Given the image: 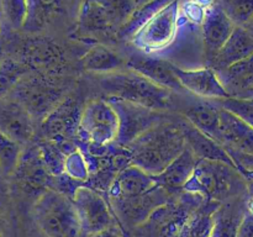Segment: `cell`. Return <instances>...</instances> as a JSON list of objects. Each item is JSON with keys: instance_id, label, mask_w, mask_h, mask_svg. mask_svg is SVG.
I'll return each mask as SVG.
<instances>
[{"instance_id": "cell-1", "label": "cell", "mask_w": 253, "mask_h": 237, "mask_svg": "<svg viewBox=\"0 0 253 237\" xmlns=\"http://www.w3.org/2000/svg\"><path fill=\"white\" fill-rule=\"evenodd\" d=\"M187 141L177 118H169L151 128L126 146L133 165L151 175L166 169L187 148Z\"/></svg>"}, {"instance_id": "cell-2", "label": "cell", "mask_w": 253, "mask_h": 237, "mask_svg": "<svg viewBox=\"0 0 253 237\" xmlns=\"http://www.w3.org/2000/svg\"><path fill=\"white\" fill-rule=\"evenodd\" d=\"M99 85L106 98L121 99L160 111H167L172 106V91L131 69L103 74Z\"/></svg>"}, {"instance_id": "cell-3", "label": "cell", "mask_w": 253, "mask_h": 237, "mask_svg": "<svg viewBox=\"0 0 253 237\" xmlns=\"http://www.w3.org/2000/svg\"><path fill=\"white\" fill-rule=\"evenodd\" d=\"M246 179L232 165L219 160L199 159L184 192L224 202L246 190Z\"/></svg>"}, {"instance_id": "cell-4", "label": "cell", "mask_w": 253, "mask_h": 237, "mask_svg": "<svg viewBox=\"0 0 253 237\" xmlns=\"http://www.w3.org/2000/svg\"><path fill=\"white\" fill-rule=\"evenodd\" d=\"M34 217L47 237H84L73 200L54 189L37 198Z\"/></svg>"}, {"instance_id": "cell-5", "label": "cell", "mask_w": 253, "mask_h": 237, "mask_svg": "<svg viewBox=\"0 0 253 237\" xmlns=\"http://www.w3.org/2000/svg\"><path fill=\"white\" fill-rule=\"evenodd\" d=\"M11 95L40 122L66 98L64 89L57 85L52 77L35 72H30L20 80Z\"/></svg>"}, {"instance_id": "cell-6", "label": "cell", "mask_w": 253, "mask_h": 237, "mask_svg": "<svg viewBox=\"0 0 253 237\" xmlns=\"http://www.w3.org/2000/svg\"><path fill=\"white\" fill-rule=\"evenodd\" d=\"M119 136V116L108 99H93L84 105L78 141L96 146H109Z\"/></svg>"}, {"instance_id": "cell-7", "label": "cell", "mask_w": 253, "mask_h": 237, "mask_svg": "<svg viewBox=\"0 0 253 237\" xmlns=\"http://www.w3.org/2000/svg\"><path fill=\"white\" fill-rule=\"evenodd\" d=\"M114 106L119 116V136L116 145L126 147L151 128L169 120L167 111L155 110L116 98H105Z\"/></svg>"}, {"instance_id": "cell-8", "label": "cell", "mask_w": 253, "mask_h": 237, "mask_svg": "<svg viewBox=\"0 0 253 237\" xmlns=\"http://www.w3.org/2000/svg\"><path fill=\"white\" fill-rule=\"evenodd\" d=\"M84 237L116 226L115 215L105 195L98 190L82 185L73 198Z\"/></svg>"}, {"instance_id": "cell-9", "label": "cell", "mask_w": 253, "mask_h": 237, "mask_svg": "<svg viewBox=\"0 0 253 237\" xmlns=\"http://www.w3.org/2000/svg\"><path fill=\"white\" fill-rule=\"evenodd\" d=\"M84 106L72 96H66L56 109L40 122L41 140L76 142Z\"/></svg>"}, {"instance_id": "cell-10", "label": "cell", "mask_w": 253, "mask_h": 237, "mask_svg": "<svg viewBox=\"0 0 253 237\" xmlns=\"http://www.w3.org/2000/svg\"><path fill=\"white\" fill-rule=\"evenodd\" d=\"M179 0H174L161 10L148 24L132 39V42L142 51L151 53L167 47L177 32Z\"/></svg>"}, {"instance_id": "cell-11", "label": "cell", "mask_w": 253, "mask_h": 237, "mask_svg": "<svg viewBox=\"0 0 253 237\" xmlns=\"http://www.w3.org/2000/svg\"><path fill=\"white\" fill-rule=\"evenodd\" d=\"M12 175L27 195L37 198L46 190L52 189L53 184V175L47 169L37 143L22 150L21 157Z\"/></svg>"}, {"instance_id": "cell-12", "label": "cell", "mask_w": 253, "mask_h": 237, "mask_svg": "<svg viewBox=\"0 0 253 237\" xmlns=\"http://www.w3.org/2000/svg\"><path fill=\"white\" fill-rule=\"evenodd\" d=\"M126 67L146 77L162 88L175 91V93L185 91L175 74V66L167 59L155 57L148 53H135L127 59Z\"/></svg>"}, {"instance_id": "cell-13", "label": "cell", "mask_w": 253, "mask_h": 237, "mask_svg": "<svg viewBox=\"0 0 253 237\" xmlns=\"http://www.w3.org/2000/svg\"><path fill=\"white\" fill-rule=\"evenodd\" d=\"M22 62L35 73L53 77L64 64L62 49L48 39H32L22 49Z\"/></svg>"}, {"instance_id": "cell-14", "label": "cell", "mask_w": 253, "mask_h": 237, "mask_svg": "<svg viewBox=\"0 0 253 237\" xmlns=\"http://www.w3.org/2000/svg\"><path fill=\"white\" fill-rule=\"evenodd\" d=\"M174 71L185 91H189L204 100H217L230 96L220 80L217 72L211 67L182 69L175 66Z\"/></svg>"}, {"instance_id": "cell-15", "label": "cell", "mask_w": 253, "mask_h": 237, "mask_svg": "<svg viewBox=\"0 0 253 237\" xmlns=\"http://www.w3.org/2000/svg\"><path fill=\"white\" fill-rule=\"evenodd\" d=\"M0 131L21 146L35 136V118L20 103L11 99L0 104Z\"/></svg>"}, {"instance_id": "cell-16", "label": "cell", "mask_w": 253, "mask_h": 237, "mask_svg": "<svg viewBox=\"0 0 253 237\" xmlns=\"http://www.w3.org/2000/svg\"><path fill=\"white\" fill-rule=\"evenodd\" d=\"M236 25L224 11L221 5H211L203 15V41L205 51L211 59L222 48L234 32Z\"/></svg>"}, {"instance_id": "cell-17", "label": "cell", "mask_w": 253, "mask_h": 237, "mask_svg": "<svg viewBox=\"0 0 253 237\" xmlns=\"http://www.w3.org/2000/svg\"><path fill=\"white\" fill-rule=\"evenodd\" d=\"M157 185L158 183L156 182L153 175L148 174L137 165L131 164L124 168L115 178L108 193V200L110 201L140 197L151 192Z\"/></svg>"}, {"instance_id": "cell-18", "label": "cell", "mask_w": 253, "mask_h": 237, "mask_svg": "<svg viewBox=\"0 0 253 237\" xmlns=\"http://www.w3.org/2000/svg\"><path fill=\"white\" fill-rule=\"evenodd\" d=\"M180 128L185 136L187 146L193 151L198 159H210V160H219V162L227 163L236 168L234 160L230 157L226 148L219 143L217 141L212 140L211 137L203 133L202 131L198 130L195 126H193L184 116L178 118ZM237 169V168H236Z\"/></svg>"}, {"instance_id": "cell-19", "label": "cell", "mask_w": 253, "mask_h": 237, "mask_svg": "<svg viewBox=\"0 0 253 237\" xmlns=\"http://www.w3.org/2000/svg\"><path fill=\"white\" fill-rule=\"evenodd\" d=\"M220 133L224 147L253 155V127L225 109H220Z\"/></svg>"}, {"instance_id": "cell-20", "label": "cell", "mask_w": 253, "mask_h": 237, "mask_svg": "<svg viewBox=\"0 0 253 237\" xmlns=\"http://www.w3.org/2000/svg\"><path fill=\"white\" fill-rule=\"evenodd\" d=\"M198 160L199 159L193 151L187 147L182 155L178 156L163 172L153 175V178L158 184L165 187L173 194H177L178 192L184 189L185 184L192 178Z\"/></svg>"}, {"instance_id": "cell-21", "label": "cell", "mask_w": 253, "mask_h": 237, "mask_svg": "<svg viewBox=\"0 0 253 237\" xmlns=\"http://www.w3.org/2000/svg\"><path fill=\"white\" fill-rule=\"evenodd\" d=\"M251 54H253V34L245 26H236L226 43L214 57L212 68L221 71Z\"/></svg>"}, {"instance_id": "cell-22", "label": "cell", "mask_w": 253, "mask_h": 237, "mask_svg": "<svg viewBox=\"0 0 253 237\" xmlns=\"http://www.w3.org/2000/svg\"><path fill=\"white\" fill-rule=\"evenodd\" d=\"M247 212V201L240 197L221 202L214 214L211 237H236Z\"/></svg>"}, {"instance_id": "cell-23", "label": "cell", "mask_w": 253, "mask_h": 237, "mask_svg": "<svg viewBox=\"0 0 253 237\" xmlns=\"http://www.w3.org/2000/svg\"><path fill=\"white\" fill-rule=\"evenodd\" d=\"M78 30L90 36H109L114 31L118 34L119 29L110 15L95 0H84L79 10Z\"/></svg>"}, {"instance_id": "cell-24", "label": "cell", "mask_w": 253, "mask_h": 237, "mask_svg": "<svg viewBox=\"0 0 253 237\" xmlns=\"http://www.w3.org/2000/svg\"><path fill=\"white\" fill-rule=\"evenodd\" d=\"M183 116L193 126L211 137L212 140L221 143L220 133V109L210 100H203L188 106Z\"/></svg>"}, {"instance_id": "cell-25", "label": "cell", "mask_w": 253, "mask_h": 237, "mask_svg": "<svg viewBox=\"0 0 253 237\" xmlns=\"http://www.w3.org/2000/svg\"><path fill=\"white\" fill-rule=\"evenodd\" d=\"M216 72L230 96L241 95L253 88V54Z\"/></svg>"}, {"instance_id": "cell-26", "label": "cell", "mask_w": 253, "mask_h": 237, "mask_svg": "<svg viewBox=\"0 0 253 237\" xmlns=\"http://www.w3.org/2000/svg\"><path fill=\"white\" fill-rule=\"evenodd\" d=\"M81 64L85 71L98 74H109L123 71L126 62L118 53L104 44H95L81 58Z\"/></svg>"}, {"instance_id": "cell-27", "label": "cell", "mask_w": 253, "mask_h": 237, "mask_svg": "<svg viewBox=\"0 0 253 237\" xmlns=\"http://www.w3.org/2000/svg\"><path fill=\"white\" fill-rule=\"evenodd\" d=\"M174 0H150L142 5H138L137 9L133 11L130 19L118 30V39L124 41H132L133 37L141 31L146 24L151 21L161 10L165 9L167 5L173 2Z\"/></svg>"}, {"instance_id": "cell-28", "label": "cell", "mask_w": 253, "mask_h": 237, "mask_svg": "<svg viewBox=\"0 0 253 237\" xmlns=\"http://www.w3.org/2000/svg\"><path fill=\"white\" fill-rule=\"evenodd\" d=\"M221 202L204 199L193 211L185 224L180 237H211L214 214Z\"/></svg>"}, {"instance_id": "cell-29", "label": "cell", "mask_w": 253, "mask_h": 237, "mask_svg": "<svg viewBox=\"0 0 253 237\" xmlns=\"http://www.w3.org/2000/svg\"><path fill=\"white\" fill-rule=\"evenodd\" d=\"M32 72L22 61L7 58L0 62V99L12 93L25 76Z\"/></svg>"}, {"instance_id": "cell-30", "label": "cell", "mask_w": 253, "mask_h": 237, "mask_svg": "<svg viewBox=\"0 0 253 237\" xmlns=\"http://www.w3.org/2000/svg\"><path fill=\"white\" fill-rule=\"evenodd\" d=\"M22 146L0 131V168L5 175H12L22 153Z\"/></svg>"}, {"instance_id": "cell-31", "label": "cell", "mask_w": 253, "mask_h": 237, "mask_svg": "<svg viewBox=\"0 0 253 237\" xmlns=\"http://www.w3.org/2000/svg\"><path fill=\"white\" fill-rule=\"evenodd\" d=\"M110 15L114 24L120 29L138 6L137 0H95Z\"/></svg>"}, {"instance_id": "cell-32", "label": "cell", "mask_w": 253, "mask_h": 237, "mask_svg": "<svg viewBox=\"0 0 253 237\" xmlns=\"http://www.w3.org/2000/svg\"><path fill=\"white\" fill-rule=\"evenodd\" d=\"M212 104L220 109L230 111L235 114L237 118L244 120L253 127V100L246 98H237V96H229L225 99H217V100H210Z\"/></svg>"}, {"instance_id": "cell-33", "label": "cell", "mask_w": 253, "mask_h": 237, "mask_svg": "<svg viewBox=\"0 0 253 237\" xmlns=\"http://www.w3.org/2000/svg\"><path fill=\"white\" fill-rule=\"evenodd\" d=\"M221 7L236 26H246L253 19V0H224Z\"/></svg>"}, {"instance_id": "cell-34", "label": "cell", "mask_w": 253, "mask_h": 237, "mask_svg": "<svg viewBox=\"0 0 253 237\" xmlns=\"http://www.w3.org/2000/svg\"><path fill=\"white\" fill-rule=\"evenodd\" d=\"M29 5L30 15L25 27L29 25V22L39 27L42 26L51 15L61 9L62 0H29Z\"/></svg>"}, {"instance_id": "cell-35", "label": "cell", "mask_w": 253, "mask_h": 237, "mask_svg": "<svg viewBox=\"0 0 253 237\" xmlns=\"http://www.w3.org/2000/svg\"><path fill=\"white\" fill-rule=\"evenodd\" d=\"M2 12L12 29L25 27L30 15L29 0H2Z\"/></svg>"}, {"instance_id": "cell-36", "label": "cell", "mask_w": 253, "mask_h": 237, "mask_svg": "<svg viewBox=\"0 0 253 237\" xmlns=\"http://www.w3.org/2000/svg\"><path fill=\"white\" fill-rule=\"evenodd\" d=\"M64 173L69 177L79 180L82 183H85L89 178V168L86 163L85 157L83 153L77 148L73 152L69 153L66 158V167Z\"/></svg>"}, {"instance_id": "cell-37", "label": "cell", "mask_w": 253, "mask_h": 237, "mask_svg": "<svg viewBox=\"0 0 253 237\" xmlns=\"http://www.w3.org/2000/svg\"><path fill=\"white\" fill-rule=\"evenodd\" d=\"M236 237H253V212L247 207V212L245 214L244 220L240 225L239 232Z\"/></svg>"}, {"instance_id": "cell-38", "label": "cell", "mask_w": 253, "mask_h": 237, "mask_svg": "<svg viewBox=\"0 0 253 237\" xmlns=\"http://www.w3.org/2000/svg\"><path fill=\"white\" fill-rule=\"evenodd\" d=\"M85 237H123L121 235L120 229L118 226H113L108 230H104V231L96 232V234H91L88 235Z\"/></svg>"}, {"instance_id": "cell-39", "label": "cell", "mask_w": 253, "mask_h": 237, "mask_svg": "<svg viewBox=\"0 0 253 237\" xmlns=\"http://www.w3.org/2000/svg\"><path fill=\"white\" fill-rule=\"evenodd\" d=\"M237 98H246V99H252L253 100V88L249 89V90H246L245 93H242L241 95H239Z\"/></svg>"}, {"instance_id": "cell-40", "label": "cell", "mask_w": 253, "mask_h": 237, "mask_svg": "<svg viewBox=\"0 0 253 237\" xmlns=\"http://www.w3.org/2000/svg\"><path fill=\"white\" fill-rule=\"evenodd\" d=\"M247 207H249L250 211L253 212V199L250 202H247Z\"/></svg>"}, {"instance_id": "cell-41", "label": "cell", "mask_w": 253, "mask_h": 237, "mask_svg": "<svg viewBox=\"0 0 253 237\" xmlns=\"http://www.w3.org/2000/svg\"><path fill=\"white\" fill-rule=\"evenodd\" d=\"M245 27H246V29H249L250 31H251L253 34V22H250V24H247Z\"/></svg>"}, {"instance_id": "cell-42", "label": "cell", "mask_w": 253, "mask_h": 237, "mask_svg": "<svg viewBox=\"0 0 253 237\" xmlns=\"http://www.w3.org/2000/svg\"><path fill=\"white\" fill-rule=\"evenodd\" d=\"M147 1H150V0H137L138 5H142V4H145V2H147Z\"/></svg>"}, {"instance_id": "cell-43", "label": "cell", "mask_w": 253, "mask_h": 237, "mask_svg": "<svg viewBox=\"0 0 253 237\" xmlns=\"http://www.w3.org/2000/svg\"><path fill=\"white\" fill-rule=\"evenodd\" d=\"M251 22H253V19H252V21H251Z\"/></svg>"}, {"instance_id": "cell-44", "label": "cell", "mask_w": 253, "mask_h": 237, "mask_svg": "<svg viewBox=\"0 0 253 237\" xmlns=\"http://www.w3.org/2000/svg\"><path fill=\"white\" fill-rule=\"evenodd\" d=\"M0 62H1V61H0Z\"/></svg>"}]
</instances>
